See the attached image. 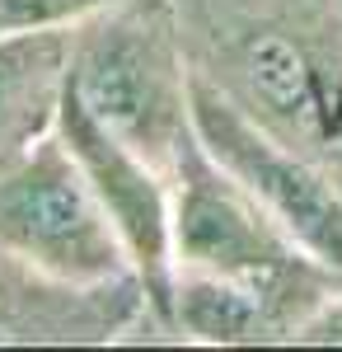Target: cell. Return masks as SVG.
<instances>
[{
    "instance_id": "cell-3",
    "label": "cell",
    "mask_w": 342,
    "mask_h": 352,
    "mask_svg": "<svg viewBox=\"0 0 342 352\" xmlns=\"http://www.w3.org/2000/svg\"><path fill=\"white\" fill-rule=\"evenodd\" d=\"M66 89L174 179L192 136V61L174 0H122L76 24Z\"/></svg>"
},
{
    "instance_id": "cell-2",
    "label": "cell",
    "mask_w": 342,
    "mask_h": 352,
    "mask_svg": "<svg viewBox=\"0 0 342 352\" xmlns=\"http://www.w3.org/2000/svg\"><path fill=\"white\" fill-rule=\"evenodd\" d=\"M174 268L220 277L263 300L286 324L290 343L342 296V277H333L267 212L258 192L211 155L197 127L174 164Z\"/></svg>"
},
{
    "instance_id": "cell-1",
    "label": "cell",
    "mask_w": 342,
    "mask_h": 352,
    "mask_svg": "<svg viewBox=\"0 0 342 352\" xmlns=\"http://www.w3.org/2000/svg\"><path fill=\"white\" fill-rule=\"evenodd\" d=\"M192 71L342 188V0H174Z\"/></svg>"
},
{
    "instance_id": "cell-6",
    "label": "cell",
    "mask_w": 342,
    "mask_h": 352,
    "mask_svg": "<svg viewBox=\"0 0 342 352\" xmlns=\"http://www.w3.org/2000/svg\"><path fill=\"white\" fill-rule=\"evenodd\" d=\"M141 329L150 338H169L136 272L113 282H66L0 249V348L10 343L104 348V343H127Z\"/></svg>"
},
{
    "instance_id": "cell-9",
    "label": "cell",
    "mask_w": 342,
    "mask_h": 352,
    "mask_svg": "<svg viewBox=\"0 0 342 352\" xmlns=\"http://www.w3.org/2000/svg\"><path fill=\"white\" fill-rule=\"evenodd\" d=\"M122 0H0V33H33V28H76Z\"/></svg>"
},
{
    "instance_id": "cell-4",
    "label": "cell",
    "mask_w": 342,
    "mask_h": 352,
    "mask_svg": "<svg viewBox=\"0 0 342 352\" xmlns=\"http://www.w3.org/2000/svg\"><path fill=\"white\" fill-rule=\"evenodd\" d=\"M0 249L66 282H113L136 272L104 197L56 127L0 169Z\"/></svg>"
},
{
    "instance_id": "cell-7",
    "label": "cell",
    "mask_w": 342,
    "mask_h": 352,
    "mask_svg": "<svg viewBox=\"0 0 342 352\" xmlns=\"http://www.w3.org/2000/svg\"><path fill=\"white\" fill-rule=\"evenodd\" d=\"M71 28L0 33V169L28 155L56 127L66 94Z\"/></svg>"
},
{
    "instance_id": "cell-5",
    "label": "cell",
    "mask_w": 342,
    "mask_h": 352,
    "mask_svg": "<svg viewBox=\"0 0 342 352\" xmlns=\"http://www.w3.org/2000/svg\"><path fill=\"white\" fill-rule=\"evenodd\" d=\"M56 132L76 151L80 169L89 174L94 192L104 197L108 217L132 254L136 277L146 282L159 324L169 329V292H174V179L150 164L136 146L104 127L76 94H61ZM174 338V329H169Z\"/></svg>"
},
{
    "instance_id": "cell-8",
    "label": "cell",
    "mask_w": 342,
    "mask_h": 352,
    "mask_svg": "<svg viewBox=\"0 0 342 352\" xmlns=\"http://www.w3.org/2000/svg\"><path fill=\"white\" fill-rule=\"evenodd\" d=\"M169 329L174 338L187 343H220V348H239V343H290L286 324L267 310L263 300L239 292L220 277L207 272L174 268V292H169Z\"/></svg>"
}]
</instances>
